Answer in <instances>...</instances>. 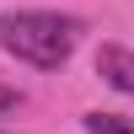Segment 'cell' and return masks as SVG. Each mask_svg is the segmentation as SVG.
<instances>
[{
    "label": "cell",
    "mask_w": 134,
    "mask_h": 134,
    "mask_svg": "<svg viewBox=\"0 0 134 134\" xmlns=\"http://www.w3.org/2000/svg\"><path fill=\"white\" fill-rule=\"evenodd\" d=\"M16 107H21V91L0 81V118H5V113H16Z\"/></svg>",
    "instance_id": "obj_4"
},
{
    "label": "cell",
    "mask_w": 134,
    "mask_h": 134,
    "mask_svg": "<svg viewBox=\"0 0 134 134\" xmlns=\"http://www.w3.org/2000/svg\"><path fill=\"white\" fill-rule=\"evenodd\" d=\"M86 134H134V118H124V113H86Z\"/></svg>",
    "instance_id": "obj_3"
},
{
    "label": "cell",
    "mask_w": 134,
    "mask_h": 134,
    "mask_svg": "<svg viewBox=\"0 0 134 134\" xmlns=\"http://www.w3.org/2000/svg\"><path fill=\"white\" fill-rule=\"evenodd\" d=\"M97 75H102L113 91H129V97H134V48H118V43H107V48L97 54Z\"/></svg>",
    "instance_id": "obj_2"
},
{
    "label": "cell",
    "mask_w": 134,
    "mask_h": 134,
    "mask_svg": "<svg viewBox=\"0 0 134 134\" xmlns=\"http://www.w3.org/2000/svg\"><path fill=\"white\" fill-rule=\"evenodd\" d=\"M75 38H81L75 16H54V11H5L0 16V48L32 70H59L75 54Z\"/></svg>",
    "instance_id": "obj_1"
}]
</instances>
